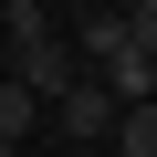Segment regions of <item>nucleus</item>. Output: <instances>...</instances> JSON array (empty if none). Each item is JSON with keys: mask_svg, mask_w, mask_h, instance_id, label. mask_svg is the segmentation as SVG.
<instances>
[{"mask_svg": "<svg viewBox=\"0 0 157 157\" xmlns=\"http://www.w3.org/2000/svg\"><path fill=\"white\" fill-rule=\"evenodd\" d=\"M115 157H157V105H126L115 115Z\"/></svg>", "mask_w": 157, "mask_h": 157, "instance_id": "39448f33", "label": "nucleus"}, {"mask_svg": "<svg viewBox=\"0 0 157 157\" xmlns=\"http://www.w3.org/2000/svg\"><path fill=\"white\" fill-rule=\"evenodd\" d=\"M115 115H126V105L94 84V73H84V84H73V94L52 105V126H63V136H84V147H94V136H115Z\"/></svg>", "mask_w": 157, "mask_h": 157, "instance_id": "7ed1b4c3", "label": "nucleus"}, {"mask_svg": "<svg viewBox=\"0 0 157 157\" xmlns=\"http://www.w3.org/2000/svg\"><path fill=\"white\" fill-rule=\"evenodd\" d=\"M0 157H11V147H0Z\"/></svg>", "mask_w": 157, "mask_h": 157, "instance_id": "0eeeda50", "label": "nucleus"}, {"mask_svg": "<svg viewBox=\"0 0 157 157\" xmlns=\"http://www.w3.org/2000/svg\"><path fill=\"white\" fill-rule=\"evenodd\" d=\"M32 126H42V105H32V94H21V84H11V73H0V147H21V136H32Z\"/></svg>", "mask_w": 157, "mask_h": 157, "instance_id": "20e7f679", "label": "nucleus"}, {"mask_svg": "<svg viewBox=\"0 0 157 157\" xmlns=\"http://www.w3.org/2000/svg\"><path fill=\"white\" fill-rule=\"evenodd\" d=\"M115 21H126V42H136V52H157V0H136V11H115Z\"/></svg>", "mask_w": 157, "mask_h": 157, "instance_id": "423d86ee", "label": "nucleus"}, {"mask_svg": "<svg viewBox=\"0 0 157 157\" xmlns=\"http://www.w3.org/2000/svg\"><path fill=\"white\" fill-rule=\"evenodd\" d=\"M11 84H21V94H32V105H63V94H73V84H84V52H73V42H63V32H32V42H21V52H11Z\"/></svg>", "mask_w": 157, "mask_h": 157, "instance_id": "f03ea898", "label": "nucleus"}, {"mask_svg": "<svg viewBox=\"0 0 157 157\" xmlns=\"http://www.w3.org/2000/svg\"><path fill=\"white\" fill-rule=\"evenodd\" d=\"M73 52H84V73H94L115 105H157V52H136L115 11H94L84 32H73Z\"/></svg>", "mask_w": 157, "mask_h": 157, "instance_id": "f257e3e1", "label": "nucleus"}]
</instances>
